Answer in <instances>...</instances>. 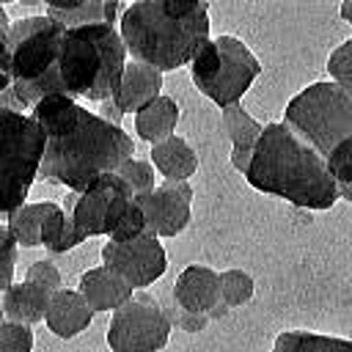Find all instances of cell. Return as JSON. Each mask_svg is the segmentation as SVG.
I'll use <instances>...</instances> for the list:
<instances>
[{"instance_id":"6da1fadb","label":"cell","mask_w":352,"mask_h":352,"mask_svg":"<svg viewBox=\"0 0 352 352\" xmlns=\"http://www.w3.org/2000/svg\"><path fill=\"white\" fill-rule=\"evenodd\" d=\"M245 179L253 190L278 195L300 209H330L338 201L327 160L283 121L264 126Z\"/></svg>"},{"instance_id":"603a6c76","label":"cell","mask_w":352,"mask_h":352,"mask_svg":"<svg viewBox=\"0 0 352 352\" xmlns=\"http://www.w3.org/2000/svg\"><path fill=\"white\" fill-rule=\"evenodd\" d=\"M270 352H352V341L311 330H283Z\"/></svg>"},{"instance_id":"83f0119b","label":"cell","mask_w":352,"mask_h":352,"mask_svg":"<svg viewBox=\"0 0 352 352\" xmlns=\"http://www.w3.org/2000/svg\"><path fill=\"white\" fill-rule=\"evenodd\" d=\"M327 72H330V80L338 82V85L349 94V99H352V38L341 41V44L330 52V58H327Z\"/></svg>"},{"instance_id":"cb8c5ba5","label":"cell","mask_w":352,"mask_h":352,"mask_svg":"<svg viewBox=\"0 0 352 352\" xmlns=\"http://www.w3.org/2000/svg\"><path fill=\"white\" fill-rule=\"evenodd\" d=\"M220 124L234 148H256V143L264 135V126L242 104H231V107L220 110Z\"/></svg>"},{"instance_id":"44dd1931","label":"cell","mask_w":352,"mask_h":352,"mask_svg":"<svg viewBox=\"0 0 352 352\" xmlns=\"http://www.w3.org/2000/svg\"><path fill=\"white\" fill-rule=\"evenodd\" d=\"M44 14L63 25L66 30L85 25H107L104 0H50L44 6Z\"/></svg>"},{"instance_id":"e0dca14e","label":"cell","mask_w":352,"mask_h":352,"mask_svg":"<svg viewBox=\"0 0 352 352\" xmlns=\"http://www.w3.org/2000/svg\"><path fill=\"white\" fill-rule=\"evenodd\" d=\"M52 302V292L36 286V283H14L11 289L3 292V316L6 322H16V324H36L41 319H47Z\"/></svg>"},{"instance_id":"8fae6325","label":"cell","mask_w":352,"mask_h":352,"mask_svg":"<svg viewBox=\"0 0 352 352\" xmlns=\"http://www.w3.org/2000/svg\"><path fill=\"white\" fill-rule=\"evenodd\" d=\"M102 264L121 275L132 289L151 286L168 270L165 248L157 234H146L132 242H107L102 248Z\"/></svg>"},{"instance_id":"8992f818","label":"cell","mask_w":352,"mask_h":352,"mask_svg":"<svg viewBox=\"0 0 352 352\" xmlns=\"http://www.w3.org/2000/svg\"><path fill=\"white\" fill-rule=\"evenodd\" d=\"M283 124H289L327 160L338 143L352 138V99L333 80L311 82L289 99L283 110Z\"/></svg>"},{"instance_id":"e575fe53","label":"cell","mask_w":352,"mask_h":352,"mask_svg":"<svg viewBox=\"0 0 352 352\" xmlns=\"http://www.w3.org/2000/svg\"><path fill=\"white\" fill-rule=\"evenodd\" d=\"M250 162H253V148H234L231 146V165H234V170H239L245 176Z\"/></svg>"},{"instance_id":"ac0fdd59","label":"cell","mask_w":352,"mask_h":352,"mask_svg":"<svg viewBox=\"0 0 352 352\" xmlns=\"http://www.w3.org/2000/svg\"><path fill=\"white\" fill-rule=\"evenodd\" d=\"M151 165L165 176V182H187L198 170V154L184 138L173 135L151 146Z\"/></svg>"},{"instance_id":"8d00e7d4","label":"cell","mask_w":352,"mask_h":352,"mask_svg":"<svg viewBox=\"0 0 352 352\" xmlns=\"http://www.w3.org/2000/svg\"><path fill=\"white\" fill-rule=\"evenodd\" d=\"M338 14H341V19H344V22H349V25H352V0H344V3H341V8H338Z\"/></svg>"},{"instance_id":"2e32d148","label":"cell","mask_w":352,"mask_h":352,"mask_svg":"<svg viewBox=\"0 0 352 352\" xmlns=\"http://www.w3.org/2000/svg\"><path fill=\"white\" fill-rule=\"evenodd\" d=\"M94 319V308L85 302V297L74 289H60L52 294L50 311H47V327L58 338H74L82 330H88Z\"/></svg>"},{"instance_id":"277c9868","label":"cell","mask_w":352,"mask_h":352,"mask_svg":"<svg viewBox=\"0 0 352 352\" xmlns=\"http://www.w3.org/2000/svg\"><path fill=\"white\" fill-rule=\"evenodd\" d=\"M132 154L135 143L121 126L82 107V116L72 132L47 140L41 176L50 184L82 192L99 176L118 173L129 160H135Z\"/></svg>"},{"instance_id":"d590c367","label":"cell","mask_w":352,"mask_h":352,"mask_svg":"<svg viewBox=\"0 0 352 352\" xmlns=\"http://www.w3.org/2000/svg\"><path fill=\"white\" fill-rule=\"evenodd\" d=\"M99 116H102L104 121H110V124H116V126H121V118H124V110L118 107V102H116V99H107V102H102V104H99Z\"/></svg>"},{"instance_id":"52a82bcc","label":"cell","mask_w":352,"mask_h":352,"mask_svg":"<svg viewBox=\"0 0 352 352\" xmlns=\"http://www.w3.org/2000/svg\"><path fill=\"white\" fill-rule=\"evenodd\" d=\"M261 74L258 58L236 36L209 38L190 63V77L195 88L212 99L220 110L239 104L253 80Z\"/></svg>"},{"instance_id":"484cf974","label":"cell","mask_w":352,"mask_h":352,"mask_svg":"<svg viewBox=\"0 0 352 352\" xmlns=\"http://www.w3.org/2000/svg\"><path fill=\"white\" fill-rule=\"evenodd\" d=\"M256 292V283L253 278L245 272V270H226L220 272V297L228 308H236V305H245Z\"/></svg>"},{"instance_id":"30bf717a","label":"cell","mask_w":352,"mask_h":352,"mask_svg":"<svg viewBox=\"0 0 352 352\" xmlns=\"http://www.w3.org/2000/svg\"><path fill=\"white\" fill-rule=\"evenodd\" d=\"M132 201L135 195L124 184V179L118 173H104L74 198V209H72L74 228L80 231L82 239L110 236Z\"/></svg>"},{"instance_id":"7402d4cb","label":"cell","mask_w":352,"mask_h":352,"mask_svg":"<svg viewBox=\"0 0 352 352\" xmlns=\"http://www.w3.org/2000/svg\"><path fill=\"white\" fill-rule=\"evenodd\" d=\"M52 209H55L52 201L25 204L6 217V228L16 239L19 248H38L41 245V231H44V223H47Z\"/></svg>"},{"instance_id":"836d02e7","label":"cell","mask_w":352,"mask_h":352,"mask_svg":"<svg viewBox=\"0 0 352 352\" xmlns=\"http://www.w3.org/2000/svg\"><path fill=\"white\" fill-rule=\"evenodd\" d=\"M170 322L179 327V330H184V333H201V330H206V324H209V314H190V311H184V308H173L170 311Z\"/></svg>"},{"instance_id":"f35d334b","label":"cell","mask_w":352,"mask_h":352,"mask_svg":"<svg viewBox=\"0 0 352 352\" xmlns=\"http://www.w3.org/2000/svg\"><path fill=\"white\" fill-rule=\"evenodd\" d=\"M338 198L352 204V184H338Z\"/></svg>"},{"instance_id":"5b68a950","label":"cell","mask_w":352,"mask_h":352,"mask_svg":"<svg viewBox=\"0 0 352 352\" xmlns=\"http://www.w3.org/2000/svg\"><path fill=\"white\" fill-rule=\"evenodd\" d=\"M126 69V44L113 25L66 30L58 72L72 99L107 102L116 96Z\"/></svg>"},{"instance_id":"7a4b0ae2","label":"cell","mask_w":352,"mask_h":352,"mask_svg":"<svg viewBox=\"0 0 352 352\" xmlns=\"http://www.w3.org/2000/svg\"><path fill=\"white\" fill-rule=\"evenodd\" d=\"M118 33L135 60L157 72H173L192 63L209 41V3L138 0L124 8Z\"/></svg>"},{"instance_id":"f1b7e54d","label":"cell","mask_w":352,"mask_h":352,"mask_svg":"<svg viewBox=\"0 0 352 352\" xmlns=\"http://www.w3.org/2000/svg\"><path fill=\"white\" fill-rule=\"evenodd\" d=\"M146 234H151V231H148V223H146V214H143V209L132 201L129 209L121 214L116 231L110 234V242H132V239H140V236H146Z\"/></svg>"},{"instance_id":"d4e9b609","label":"cell","mask_w":352,"mask_h":352,"mask_svg":"<svg viewBox=\"0 0 352 352\" xmlns=\"http://www.w3.org/2000/svg\"><path fill=\"white\" fill-rule=\"evenodd\" d=\"M80 242H85V239H82L80 231L74 228L72 214H66V212L55 204V209L50 212V217H47V223H44L41 245H44L50 253H66V250L77 248Z\"/></svg>"},{"instance_id":"74e56055","label":"cell","mask_w":352,"mask_h":352,"mask_svg":"<svg viewBox=\"0 0 352 352\" xmlns=\"http://www.w3.org/2000/svg\"><path fill=\"white\" fill-rule=\"evenodd\" d=\"M226 314H228V305H226V302L220 300V302H217V308H214V311L209 314V319H223Z\"/></svg>"},{"instance_id":"d6986e66","label":"cell","mask_w":352,"mask_h":352,"mask_svg":"<svg viewBox=\"0 0 352 352\" xmlns=\"http://www.w3.org/2000/svg\"><path fill=\"white\" fill-rule=\"evenodd\" d=\"M176 124H179V104L170 96H160L151 104H146L140 113H135V132L140 140L151 146L173 138Z\"/></svg>"},{"instance_id":"4dcf8cb0","label":"cell","mask_w":352,"mask_h":352,"mask_svg":"<svg viewBox=\"0 0 352 352\" xmlns=\"http://www.w3.org/2000/svg\"><path fill=\"white\" fill-rule=\"evenodd\" d=\"M327 170L336 179V184H352V138H346L330 151Z\"/></svg>"},{"instance_id":"ba28073f","label":"cell","mask_w":352,"mask_h":352,"mask_svg":"<svg viewBox=\"0 0 352 352\" xmlns=\"http://www.w3.org/2000/svg\"><path fill=\"white\" fill-rule=\"evenodd\" d=\"M47 132L25 113L0 107V143H3V212L6 217L25 206V198L41 176L47 154Z\"/></svg>"},{"instance_id":"9a60e30c","label":"cell","mask_w":352,"mask_h":352,"mask_svg":"<svg viewBox=\"0 0 352 352\" xmlns=\"http://www.w3.org/2000/svg\"><path fill=\"white\" fill-rule=\"evenodd\" d=\"M162 72H157L154 66L148 63H140V60H132L126 63L124 69V77H121V85L116 91V102L124 113H140L146 104H151L154 99H160L162 94Z\"/></svg>"},{"instance_id":"f546056e","label":"cell","mask_w":352,"mask_h":352,"mask_svg":"<svg viewBox=\"0 0 352 352\" xmlns=\"http://www.w3.org/2000/svg\"><path fill=\"white\" fill-rule=\"evenodd\" d=\"M0 352H33V330L28 324L6 322L0 324Z\"/></svg>"},{"instance_id":"3957f363","label":"cell","mask_w":352,"mask_h":352,"mask_svg":"<svg viewBox=\"0 0 352 352\" xmlns=\"http://www.w3.org/2000/svg\"><path fill=\"white\" fill-rule=\"evenodd\" d=\"M63 38L66 28L47 14L14 22L8 47L0 52V85L6 102H14L19 110H33L41 99L66 94L58 72Z\"/></svg>"},{"instance_id":"d6a6232c","label":"cell","mask_w":352,"mask_h":352,"mask_svg":"<svg viewBox=\"0 0 352 352\" xmlns=\"http://www.w3.org/2000/svg\"><path fill=\"white\" fill-rule=\"evenodd\" d=\"M25 280L28 283H36V286H41V289H47L52 294L63 289L60 286V272H58V267L52 261H33L28 267V272H25Z\"/></svg>"},{"instance_id":"ffe728a7","label":"cell","mask_w":352,"mask_h":352,"mask_svg":"<svg viewBox=\"0 0 352 352\" xmlns=\"http://www.w3.org/2000/svg\"><path fill=\"white\" fill-rule=\"evenodd\" d=\"M80 116H82V104H77V99H72L66 94L47 96L30 110V118L47 132V138H58V135L72 132L77 126Z\"/></svg>"},{"instance_id":"4316f807","label":"cell","mask_w":352,"mask_h":352,"mask_svg":"<svg viewBox=\"0 0 352 352\" xmlns=\"http://www.w3.org/2000/svg\"><path fill=\"white\" fill-rule=\"evenodd\" d=\"M118 176L124 179V184L132 190L135 198L148 195V192L157 190V184H154V179H157V176H154V165L146 162V160H129V162L118 170Z\"/></svg>"},{"instance_id":"1f68e13d","label":"cell","mask_w":352,"mask_h":352,"mask_svg":"<svg viewBox=\"0 0 352 352\" xmlns=\"http://www.w3.org/2000/svg\"><path fill=\"white\" fill-rule=\"evenodd\" d=\"M16 239L8 234V228L3 226L0 228V264H3V270H0V286H3V292L6 289H11L14 286V270H16Z\"/></svg>"},{"instance_id":"9c48e42d","label":"cell","mask_w":352,"mask_h":352,"mask_svg":"<svg viewBox=\"0 0 352 352\" xmlns=\"http://www.w3.org/2000/svg\"><path fill=\"white\" fill-rule=\"evenodd\" d=\"M173 322L151 294H135L113 311L107 327L110 352H160L170 338Z\"/></svg>"},{"instance_id":"4fadbf2b","label":"cell","mask_w":352,"mask_h":352,"mask_svg":"<svg viewBox=\"0 0 352 352\" xmlns=\"http://www.w3.org/2000/svg\"><path fill=\"white\" fill-rule=\"evenodd\" d=\"M220 300V275L212 267L190 264L173 283V302L190 314H212Z\"/></svg>"},{"instance_id":"5bb4252c","label":"cell","mask_w":352,"mask_h":352,"mask_svg":"<svg viewBox=\"0 0 352 352\" xmlns=\"http://www.w3.org/2000/svg\"><path fill=\"white\" fill-rule=\"evenodd\" d=\"M77 292L85 297V302L94 308V314L96 311H118L121 305H126L135 297V289L121 275L107 270L104 264L82 272Z\"/></svg>"},{"instance_id":"7c38bea8","label":"cell","mask_w":352,"mask_h":352,"mask_svg":"<svg viewBox=\"0 0 352 352\" xmlns=\"http://www.w3.org/2000/svg\"><path fill=\"white\" fill-rule=\"evenodd\" d=\"M135 204L143 209L151 234L176 236L190 226L192 187L187 182H162L154 192L135 198Z\"/></svg>"}]
</instances>
